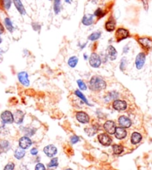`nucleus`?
<instances>
[{
    "label": "nucleus",
    "mask_w": 152,
    "mask_h": 170,
    "mask_svg": "<svg viewBox=\"0 0 152 170\" xmlns=\"http://www.w3.org/2000/svg\"><path fill=\"white\" fill-rule=\"evenodd\" d=\"M32 28H33V29L35 31H37L41 29V25H39V23L37 22L32 23Z\"/></svg>",
    "instance_id": "nucleus-40"
},
{
    "label": "nucleus",
    "mask_w": 152,
    "mask_h": 170,
    "mask_svg": "<svg viewBox=\"0 0 152 170\" xmlns=\"http://www.w3.org/2000/svg\"><path fill=\"white\" fill-rule=\"evenodd\" d=\"M117 55H118V53H117V51L116 50V48H115L113 45H108L106 49L107 57H108L110 60L114 61L116 59Z\"/></svg>",
    "instance_id": "nucleus-12"
},
{
    "label": "nucleus",
    "mask_w": 152,
    "mask_h": 170,
    "mask_svg": "<svg viewBox=\"0 0 152 170\" xmlns=\"http://www.w3.org/2000/svg\"><path fill=\"white\" fill-rule=\"evenodd\" d=\"M129 49H130V47L128 46V45H125L124 48H123V53H124V54H127V53L129 51Z\"/></svg>",
    "instance_id": "nucleus-42"
},
{
    "label": "nucleus",
    "mask_w": 152,
    "mask_h": 170,
    "mask_svg": "<svg viewBox=\"0 0 152 170\" xmlns=\"http://www.w3.org/2000/svg\"><path fill=\"white\" fill-rule=\"evenodd\" d=\"M103 128H104L105 132L107 134H114L116 129V123L113 120H107L104 123V125H103Z\"/></svg>",
    "instance_id": "nucleus-7"
},
{
    "label": "nucleus",
    "mask_w": 152,
    "mask_h": 170,
    "mask_svg": "<svg viewBox=\"0 0 152 170\" xmlns=\"http://www.w3.org/2000/svg\"><path fill=\"white\" fill-rule=\"evenodd\" d=\"M74 94H75L76 96L78 97L80 99V100H82V102H84V103H85V104L89 105V106H91V105L90 103H89V101H88V100H87V98L85 97V95H84L82 93V92H80L79 90H76L75 92H74Z\"/></svg>",
    "instance_id": "nucleus-29"
},
{
    "label": "nucleus",
    "mask_w": 152,
    "mask_h": 170,
    "mask_svg": "<svg viewBox=\"0 0 152 170\" xmlns=\"http://www.w3.org/2000/svg\"><path fill=\"white\" fill-rule=\"evenodd\" d=\"M84 57H85V59H88V56L86 54H84Z\"/></svg>",
    "instance_id": "nucleus-48"
},
{
    "label": "nucleus",
    "mask_w": 152,
    "mask_h": 170,
    "mask_svg": "<svg viewBox=\"0 0 152 170\" xmlns=\"http://www.w3.org/2000/svg\"><path fill=\"white\" fill-rule=\"evenodd\" d=\"M98 141L102 145L105 146H108L111 144L112 139L107 133H101L98 135Z\"/></svg>",
    "instance_id": "nucleus-8"
},
{
    "label": "nucleus",
    "mask_w": 152,
    "mask_h": 170,
    "mask_svg": "<svg viewBox=\"0 0 152 170\" xmlns=\"http://www.w3.org/2000/svg\"><path fill=\"white\" fill-rule=\"evenodd\" d=\"M2 38L0 37V44L2 43Z\"/></svg>",
    "instance_id": "nucleus-50"
},
{
    "label": "nucleus",
    "mask_w": 152,
    "mask_h": 170,
    "mask_svg": "<svg viewBox=\"0 0 152 170\" xmlns=\"http://www.w3.org/2000/svg\"><path fill=\"white\" fill-rule=\"evenodd\" d=\"M102 36V32L101 31H95L93 32L92 34H91L88 37V39L90 40V41H97Z\"/></svg>",
    "instance_id": "nucleus-26"
},
{
    "label": "nucleus",
    "mask_w": 152,
    "mask_h": 170,
    "mask_svg": "<svg viewBox=\"0 0 152 170\" xmlns=\"http://www.w3.org/2000/svg\"><path fill=\"white\" fill-rule=\"evenodd\" d=\"M0 144L2 145V148H3L5 152H7V151L8 150L10 147V143H9L8 141H5V140H3V141H1V142H0Z\"/></svg>",
    "instance_id": "nucleus-33"
},
{
    "label": "nucleus",
    "mask_w": 152,
    "mask_h": 170,
    "mask_svg": "<svg viewBox=\"0 0 152 170\" xmlns=\"http://www.w3.org/2000/svg\"><path fill=\"white\" fill-rule=\"evenodd\" d=\"M25 155V150L22 149V148L19 147L17 148L14 152V157L15 158H17V160H21Z\"/></svg>",
    "instance_id": "nucleus-22"
},
{
    "label": "nucleus",
    "mask_w": 152,
    "mask_h": 170,
    "mask_svg": "<svg viewBox=\"0 0 152 170\" xmlns=\"http://www.w3.org/2000/svg\"><path fill=\"white\" fill-rule=\"evenodd\" d=\"M77 85H78L79 88V89L82 91H85L87 90V85L85 83V82H84L83 80H78L77 81Z\"/></svg>",
    "instance_id": "nucleus-34"
},
{
    "label": "nucleus",
    "mask_w": 152,
    "mask_h": 170,
    "mask_svg": "<svg viewBox=\"0 0 152 170\" xmlns=\"http://www.w3.org/2000/svg\"><path fill=\"white\" fill-rule=\"evenodd\" d=\"M31 154L32 155H36L38 154V149L36 148H33L31 150Z\"/></svg>",
    "instance_id": "nucleus-43"
},
{
    "label": "nucleus",
    "mask_w": 152,
    "mask_h": 170,
    "mask_svg": "<svg viewBox=\"0 0 152 170\" xmlns=\"http://www.w3.org/2000/svg\"><path fill=\"white\" fill-rule=\"evenodd\" d=\"M102 60V57L97 53H92L89 57V64L92 68H100L101 66Z\"/></svg>",
    "instance_id": "nucleus-2"
},
{
    "label": "nucleus",
    "mask_w": 152,
    "mask_h": 170,
    "mask_svg": "<svg viewBox=\"0 0 152 170\" xmlns=\"http://www.w3.org/2000/svg\"><path fill=\"white\" fill-rule=\"evenodd\" d=\"M49 1H51V0H49Z\"/></svg>",
    "instance_id": "nucleus-52"
},
{
    "label": "nucleus",
    "mask_w": 152,
    "mask_h": 170,
    "mask_svg": "<svg viewBox=\"0 0 152 170\" xmlns=\"http://www.w3.org/2000/svg\"><path fill=\"white\" fill-rule=\"evenodd\" d=\"M24 117H25V115H24L23 111H21V110H17V111L14 113V115H13L14 122L16 123H17V124H21L23 122Z\"/></svg>",
    "instance_id": "nucleus-19"
},
{
    "label": "nucleus",
    "mask_w": 152,
    "mask_h": 170,
    "mask_svg": "<svg viewBox=\"0 0 152 170\" xmlns=\"http://www.w3.org/2000/svg\"><path fill=\"white\" fill-rule=\"evenodd\" d=\"M129 31L128 30L124 28H119L116 31L115 33V37H116V41L121 42L124 39H127L128 37H129Z\"/></svg>",
    "instance_id": "nucleus-3"
},
{
    "label": "nucleus",
    "mask_w": 152,
    "mask_h": 170,
    "mask_svg": "<svg viewBox=\"0 0 152 170\" xmlns=\"http://www.w3.org/2000/svg\"><path fill=\"white\" fill-rule=\"evenodd\" d=\"M144 9L146 10H149V0H141Z\"/></svg>",
    "instance_id": "nucleus-41"
},
{
    "label": "nucleus",
    "mask_w": 152,
    "mask_h": 170,
    "mask_svg": "<svg viewBox=\"0 0 152 170\" xmlns=\"http://www.w3.org/2000/svg\"><path fill=\"white\" fill-rule=\"evenodd\" d=\"M79 62V59L77 56H72L68 60V65L70 68H75L77 66Z\"/></svg>",
    "instance_id": "nucleus-25"
},
{
    "label": "nucleus",
    "mask_w": 152,
    "mask_h": 170,
    "mask_svg": "<svg viewBox=\"0 0 152 170\" xmlns=\"http://www.w3.org/2000/svg\"><path fill=\"white\" fill-rule=\"evenodd\" d=\"M86 45H87V43H84V44H83V45H82V46H81V47H80V48H82V49H83L84 48H85V46H86Z\"/></svg>",
    "instance_id": "nucleus-46"
},
{
    "label": "nucleus",
    "mask_w": 152,
    "mask_h": 170,
    "mask_svg": "<svg viewBox=\"0 0 152 170\" xmlns=\"http://www.w3.org/2000/svg\"><path fill=\"white\" fill-rule=\"evenodd\" d=\"M35 170H46L45 167L42 163H38L35 167Z\"/></svg>",
    "instance_id": "nucleus-38"
},
{
    "label": "nucleus",
    "mask_w": 152,
    "mask_h": 170,
    "mask_svg": "<svg viewBox=\"0 0 152 170\" xmlns=\"http://www.w3.org/2000/svg\"><path fill=\"white\" fill-rule=\"evenodd\" d=\"M32 145V141H31V138L27 136H24L22 137L19 141V146L20 147L23 149H27L28 148L31 147V146Z\"/></svg>",
    "instance_id": "nucleus-11"
},
{
    "label": "nucleus",
    "mask_w": 152,
    "mask_h": 170,
    "mask_svg": "<svg viewBox=\"0 0 152 170\" xmlns=\"http://www.w3.org/2000/svg\"><path fill=\"white\" fill-rule=\"evenodd\" d=\"M105 28L108 32H112L115 30L116 28V22L113 18H110L108 21L105 22Z\"/></svg>",
    "instance_id": "nucleus-21"
},
{
    "label": "nucleus",
    "mask_w": 152,
    "mask_h": 170,
    "mask_svg": "<svg viewBox=\"0 0 152 170\" xmlns=\"http://www.w3.org/2000/svg\"><path fill=\"white\" fill-rule=\"evenodd\" d=\"M118 123L120 125V127H123L124 129H128L130 128L132 125V122H131V119L128 117L125 116V115H122L118 119Z\"/></svg>",
    "instance_id": "nucleus-13"
},
{
    "label": "nucleus",
    "mask_w": 152,
    "mask_h": 170,
    "mask_svg": "<svg viewBox=\"0 0 152 170\" xmlns=\"http://www.w3.org/2000/svg\"><path fill=\"white\" fill-rule=\"evenodd\" d=\"M115 137L118 140H123L127 136V132L126 129L123 127H116L115 131Z\"/></svg>",
    "instance_id": "nucleus-16"
},
{
    "label": "nucleus",
    "mask_w": 152,
    "mask_h": 170,
    "mask_svg": "<svg viewBox=\"0 0 152 170\" xmlns=\"http://www.w3.org/2000/svg\"><path fill=\"white\" fill-rule=\"evenodd\" d=\"M146 54L143 52H140L137 55L135 59V66L137 69L140 70L143 68L145 62H146Z\"/></svg>",
    "instance_id": "nucleus-4"
},
{
    "label": "nucleus",
    "mask_w": 152,
    "mask_h": 170,
    "mask_svg": "<svg viewBox=\"0 0 152 170\" xmlns=\"http://www.w3.org/2000/svg\"><path fill=\"white\" fill-rule=\"evenodd\" d=\"M5 27H6V28L8 29V31H10V33H12V32L13 31V30H14V27H13V23H12L11 20H10V18L6 17V18L5 19Z\"/></svg>",
    "instance_id": "nucleus-28"
},
{
    "label": "nucleus",
    "mask_w": 152,
    "mask_h": 170,
    "mask_svg": "<svg viewBox=\"0 0 152 170\" xmlns=\"http://www.w3.org/2000/svg\"><path fill=\"white\" fill-rule=\"evenodd\" d=\"M118 97H119V94L116 92L113 91V92H108V94L105 96V100L106 102H109L111 100H115L116 99H118Z\"/></svg>",
    "instance_id": "nucleus-23"
},
{
    "label": "nucleus",
    "mask_w": 152,
    "mask_h": 170,
    "mask_svg": "<svg viewBox=\"0 0 152 170\" xmlns=\"http://www.w3.org/2000/svg\"><path fill=\"white\" fill-rule=\"evenodd\" d=\"M142 139V137L140 133L134 132L132 133L131 136V143L133 145H137V144L139 143Z\"/></svg>",
    "instance_id": "nucleus-20"
},
{
    "label": "nucleus",
    "mask_w": 152,
    "mask_h": 170,
    "mask_svg": "<svg viewBox=\"0 0 152 170\" xmlns=\"http://www.w3.org/2000/svg\"><path fill=\"white\" fill-rule=\"evenodd\" d=\"M1 120L2 121L3 123H6V124H10L14 122V119H13V115L12 114L11 111H4L1 114Z\"/></svg>",
    "instance_id": "nucleus-5"
},
{
    "label": "nucleus",
    "mask_w": 152,
    "mask_h": 170,
    "mask_svg": "<svg viewBox=\"0 0 152 170\" xmlns=\"http://www.w3.org/2000/svg\"><path fill=\"white\" fill-rule=\"evenodd\" d=\"M112 149H113V152L114 155H120L124 151V148H123V146L119 145V144H114V145H113Z\"/></svg>",
    "instance_id": "nucleus-27"
},
{
    "label": "nucleus",
    "mask_w": 152,
    "mask_h": 170,
    "mask_svg": "<svg viewBox=\"0 0 152 170\" xmlns=\"http://www.w3.org/2000/svg\"><path fill=\"white\" fill-rule=\"evenodd\" d=\"M93 17H94L93 14H91V13L85 14L82 20V23L85 26H90L94 22Z\"/></svg>",
    "instance_id": "nucleus-17"
},
{
    "label": "nucleus",
    "mask_w": 152,
    "mask_h": 170,
    "mask_svg": "<svg viewBox=\"0 0 152 170\" xmlns=\"http://www.w3.org/2000/svg\"><path fill=\"white\" fill-rule=\"evenodd\" d=\"M126 66H127V59H126V57L122 58L121 61H120V64H119V69H120V70H126Z\"/></svg>",
    "instance_id": "nucleus-36"
},
{
    "label": "nucleus",
    "mask_w": 152,
    "mask_h": 170,
    "mask_svg": "<svg viewBox=\"0 0 152 170\" xmlns=\"http://www.w3.org/2000/svg\"><path fill=\"white\" fill-rule=\"evenodd\" d=\"M18 80L20 83L23 85L24 86H29L30 85V80L28 78V74L26 71H21L18 73L17 74Z\"/></svg>",
    "instance_id": "nucleus-10"
},
{
    "label": "nucleus",
    "mask_w": 152,
    "mask_h": 170,
    "mask_svg": "<svg viewBox=\"0 0 152 170\" xmlns=\"http://www.w3.org/2000/svg\"><path fill=\"white\" fill-rule=\"evenodd\" d=\"M65 170H73V169H69L68 168V169H65Z\"/></svg>",
    "instance_id": "nucleus-51"
},
{
    "label": "nucleus",
    "mask_w": 152,
    "mask_h": 170,
    "mask_svg": "<svg viewBox=\"0 0 152 170\" xmlns=\"http://www.w3.org/2000/svg\"><path fill=\"white\" fill-rule=\"evenodd\" d=\"M105 12L103 11L102 9L97 8V10H95L94 13H93V16L97 17V18H102V17H103L104 16H105Z\"/></svg>",
    "instance_id": "nucleus-32"
},
{
    "label": "nucleus",
    "mask_w": 152,
    "mask_h": 170,
    "mask_svg": "<svg viewBox=\"0 0 152 170\" xmlns=\"http://www.w3.org/2000/svg\"><path fill=\"white\" fill-rule=\"evenodd\" d=\"M59 165V162H58L57 157H52L50 163L47 164V167L50 169L51 168H56Z\"/></svg>",
    "instance_id": "nucleus-30"
},
{
    "label": "nucleus",
    "mask_w": 152,
    "mask_h": 170,
    "mask_svg": "<svg viewBox=\"0 0 152 170\" xmlns=\"http://www.w3.org/2000/svg\"><path fill=\"white\" fill-rule=\"evenodd\" d=\"M2 1L4 8H5L6 10H9V9L10 8V7H11L13 0H2Z\"/></svg>",
    "instance_id": "nucleus-35"
},
{
    "label": "nucleus",
    "mask_w": 152,
    "mask_h": 170,
    "mask_svg": "<svg viewBox=\"0 0 152 170\" xmlns=\"http://www.w3.org/2000/svg\"><path fill=\"white\" fill-rule=\"evenodd\" d=\"M4 31H5V29H4L3 25H2V23L0 22V35L4 33Z\"/></svg>",
    "instance_id": "nucleus-44"
},
{
    "label": "nucleus",
    "mask_w": 152,
    "mask_h": 170,
    "mask_svg": "<svg viewBox=\"0 0 152 170\" xmlns=\"http://www.w3.org/2000/svg\"><path fill=\"white\" fill-rule=\"evenodd\" d=\"M3 152H5V151H4V149H3V148H2V145L0 144V154L3 153Z\"/></svg>",
    "instance_id": "nucleus-45"
},
{
    "label": "nucleus",
    "mask_w": 152,
    "mask_h": 170,
    "mask_svg": "<svg viewBox=\"0 0 152 170\" xmlns=\"http://www.w3.org/2000/svg\"><path fill=\"white\" fill-rule=\"evenodd\" d=\"M15 168V164L12 162L8 163V164L5 165V167H4V170H13Z\"/></svg>",
    "instance_id": "nucleus-37"
},
{
    "label": "nucleus",
    "mask_w": 152,
    "mask_h": 170,
    "mask_svg": "<svg viewBox=\"0 0 152 170\" xmlns=\"http://www.w3.org/2000/svg\"><path fill=\"white\" fill-rule=\"evenodd\" d=\"M44 153L48 157H53L56 155L57 153V149L56 147L54 145H47L44 148Z\"/></svg>",
    "instance_id": "nucleus-15"
},
{
    "label": "nucleus",
    "mask_w": 152,
    "mask_h": 170,
    "mask_svg": "<svg viewBox=\"0 0 152 170\" xmlns=\"http://www.w3.org/2000/svg\"><path fill=\"white\" fill-rule=\"evenodd\" d=\"M13 2L14 4L15 8H17V10H18L19 13L22 15V16H24V15L26 13V10H25V7L22 3L21 0H13Z\"/></svg>",
    "instance_id": "nucleus-18"
},
{
    "label": "nucleus",
    "mask_w": 152,
    "mask_h": 170,
    "mask_svg": "<svg viewBox=\"0 0 152 170\" xmlns=\"http://www.w3.org/2000/svg\"><path fill=\"white\" fill-rule=\"evenodd\" d=\"M76 118H77V121H79L81 123H83V124L89 123V121H90V117L85 111H78V112H77Z\"/></svg>",
    "instance_id": "nucleus-9"
},
{
    "label": "nucleus",
    "mask_w": 152,
    "mask_h": 170,
    "mask_svg": "<svg viewBox=\"0 0 152 170\" xmlns=\"http://www.w3.org/2000/svg\"><path fill=\"white\" fill-rule=\"evenodd\" d=\"M112 106H113L114 109H115L116 111H123L126 110L128 107V104L125 100L116 99V100H114L113 103H112Z\"/></svg>",
    "instance_id": "nucleus-6"
},
{
    "label": "nucleus",
    "mask_w": 152,
    "mask_h": 170,
    "mask_svg": "<svg viewBox=\"0 0 152 170\" xmlns=\"http://www.w3.org/2000/svg\"><path fill=\"white\" fill-rule=\"evenodd\" d=\"M98 1L99 0H92V2H93V3H97Z\"/></svg>",
    "instance_id": "nucleus-47"
},
{
    "label": "nucleus",
    "mask_w": 152,
    "mask_h": 170,
    "mask_svg": "<svg viewBox=\"0 0 152 170\" xmlns=\"http://www.w3.org/2000/svg\"><path fill=\"white\" fill-rule=\"evenodd\" d=\"M54 11L55 13V14L58 15L61 11V9H62V2H61V0H54Z\"/></svg>",
    "instance_id": "nucleus-24"
},
{
    "label": "nucleus",
    "mask_w": 152,
    "mask_h": 170,
    "mask_svg": "<svg viewBox=\"0 0 152 170\" xmlns=\"http://www.w3.org/2000/svg\"><path fill=\"white\" fill-rule=\"evenodd\" d=\"M106 86V82L99 76H93L89 81V88L93 92H100L104 90Z\"/></svg>",
    "instance_id": "nucleus-1"
},
{
    "label": "nucleus",
    "mask_w": 152,
    "mask_h": 170,
    "mask_svg": "<svg viewBox=\"0 0 152 170\" xmlns=\"http://www.w3.org/2000/svg\"><path fill=\"white\" fill-rule=\"evenodd\" d=\"M65 2H67V3H70V0H65Z\"/></svg>",
    "instance_id": "nucleus-49"
},
{
    "label": "nucleus",
    "mask_w": 152,
    "mask_h": 170,
    "mask_svg": "<svg viewBox=\"0 0 152 170\" xmlns=\"http://www.w3.org/2000/svg\"><path fill=\"white\" fill-rule=\"evenodd\" d=\"M137 41L139 45L145 49L149 50L152 48V40L150 38L141 37L137 39Z\"/></svg>",
    "instance_id": "nucleus-14"
},
{
    "label": "nucleus",
    "mask_w": 152,
    "mask_h": 170,
    "mask_svg": "<svg viewBox=\"0 0 152 170\" xmlns=\"http://www.w3.org/2000/svg\"><path fill=\"white\" fill-rule=\"evenodd\" d=\"M79 141V137L78 136L74 135L70 137V142H71V143L75 144L77 143H78Z\"/></svg>",
    "instance_id": "nucleus-39"
},
{
    "label": "nucleus",
    "mask_w": 152,
    "mask_h": 170,
    "mask_svg": "<svg viewBox=\"0 0 152 170\" xmlns=\"http://www.w3.org/2000/svg\"><path fill=\"white\" fill-rule=\"evenodd\" d=\"M85 132L89 137H92L97 132V129H95L94 127L86 128V129H85Z\"/></svg>",
    "instance_id": "nucleus-31"
}]
</instances>
